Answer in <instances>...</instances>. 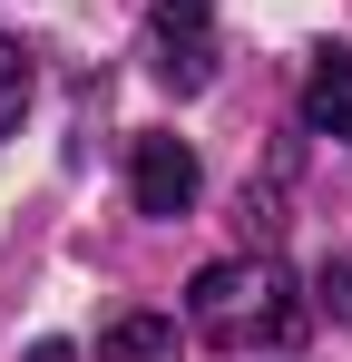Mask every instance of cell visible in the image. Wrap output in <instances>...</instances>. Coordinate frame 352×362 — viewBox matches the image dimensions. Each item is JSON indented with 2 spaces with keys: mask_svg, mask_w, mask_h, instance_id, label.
Listing matches in <instances>:
<instances>
[{
  "mask_svg": "<svg viewBox=\"0 0 352 362\" xmlns=\"http://www.w3.org/2000/svg\"><path fill=\"white\" fill-rule=\"evenodd\" d=\"M147 69L167 78L176 98H196L216 78V0H157L147 20Z\"/></svg>",
  "mask_w": 352,
  "mask_h": 362,
  "instance_id": "2",
  "label": "cell"
},
{
  "mask_svg": "<svg viewBox=\"0 0 352 362\" xmlns=\"http://www.w3.org/2000/svg\"><path fill=\"white\" fill-rule=\"evenodd\" d=\"M303 127L352 147V59H343V49H323V59L303 69Z\"/></svg>",
  "mask_w": 352,
  "mask_h": 362,
  "instance_id": "4",
  "label": "cell"
},
{
  "mask_svg": "<svg viewBox=\"0 0 352 362\" xmlns=\"http://www.w3.org/2000/svg\"><path fill=\"white\" fill-rule=\"evenodd\" d=\"M196 333L216 343V353H254V343H293L303 333V303H284V274L274 264H206L196 274Z\"/></svg>",
  "mask_w": 352,
  "mask_h": 362,
  "instance_id": "1",
  "label": "cell"
},
{
  "mask_svg": "<svg viewBox=\"0 0 352 362\" xmlns=\"http://www.w3.org/2000/svg\"><path fill=\"white\" fill-rule=\"evenodd\" d=\"M98 362H176V323L167 313H127L98 333Z\"/></svg>",
  "mask_w": 352,
  "mask_h": 362,
  "instance_id": "5",
  "label": "cell"
},
{
  "mask_svg": "<svg viewBox=\"0 0 352 362\" xmlns=\"http://www.w3.org/2000/svg\"><path fill=\"white\" fill-rule=\"evenodd\" d=\"M30 118V49L20 40H0V137Z\"/></svg>",
  "mask_w": 352,
  "mask_h": 362,
  "instance_id": "6",
  "label": "cell"
},
{
  "mask_svg": "<svg viewBox=\"0 0 352 362\" xmlns=\"http://www.w3.org/2000/svg\"><path fill=\"white\" fill-rule=\"evenodd\" d=\"M30 362H78V353H69V343H40V353H30Z\"/></svg>",
  "mask_w": 352,
  "mask_h": 362,
  "instance_id": "8",
  "label": "cell"
},
{
  "mask_svg": "<svg viewBox=\"0 0 352 362\" xmlns=\"http://www.w3.org/2000/svg\"><path fill=\"white\" fill-rule=\"evenodd\" d=\"M313 294H323V313H343V323H352V264H323Z\"/></svg>",
  "mask_w": 352,
  "mask_h": 362,
  "instance_id": "7",
  "label": "cell"
},
{
  "mask_svg": "<svg viewBox=\"0 0 352 362\" xmlns=\"http://www.w3.org/2000/svg\"><path fill=\"white\" fill-rule=\"evenodd\" d=\"M127 186H137V216H186L196 206V147L186 137H137L127 147Z\"/></svg>",
  "mask_w": 352,
  "mask_h": 362,
  "instance_id": "3",
  "label": "cell"
}]
</instances>
